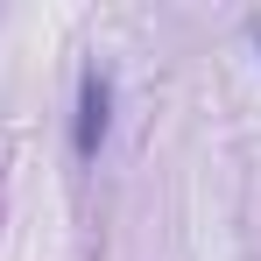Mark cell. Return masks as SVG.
Returning a JSON list of instances; mask_svg holds the SVG:
<instances>
[{"mask_svg": "<svg viewBox=\"0 0 261 261\" xmlns=\"http://www.w3.org/2000/svg\"><path fill=\"white\" fill-rule=\"evenodd\" d=\"M106 106H113V85L85 71V92H78V155H99V141H106Z\"/></svg>", "mask_w": 261, "mask_h": 261, "instance_id": "cell-1", "label": "cell"}]
</instances>
